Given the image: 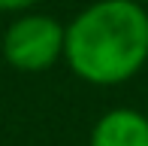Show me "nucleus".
Wrapping results in <instances>:
<instances>
[{
    "label": "nucleus",
    "mask_w": 148,
    "mask_h": 146,
    "mask_svg": "<svg viewBox=\"0 0 148 146\" xmlns=\"http://www.w3.org/2000/svg\"><path fill=\"white\" fill-rule=\"evenodd\" d=\"M145 116H148V113H145Z\"/></svg>",
    "instance_id": "obj_6"
},
{
    "label": "nucleus",
    "mask_w": 148,
    "mask_h": 146,
    "mask_svg": "<svg viewBox=\"0 0 148 146\" xmlns=\"http://www.w3.org/2000/svg\"><path fill=\"white\" fill-rule=\"evenodd\" d=\"M88 146H148V116L130 107H115L94 122Z\"/></svg>",
    "instance_id": "obj_3"
},
{
    "label": "nucleus",
    "mask_w": 148,
    "mask_h": 146,
    "mask_svg": "<svg viewBox=\"0 0 148 146\" xmlns=\"http://www.w3.org/2000/svg\"><path fill=\"white\" fill-rule=\"evenodd\" d=\"M36 3L39 0H0V12H18V15H24V12H30Z\"/></svg>",
    "instance_id": "obj_4"
},
{
    "label": "nucleus",
    "mask_w": 148,
    "mask_h": 146,
    "mask_svg": "<svg viewBox=\"0 0 148 146\" xmlns=\"http://www.w3.org/2000/svg\"><path fill=\"white\" fill-rule=\"evenodd\" d=\"M64 61L91 85H121L148 64V9L136 0L85 6L64 40Z\"/></svg>",
    "instance_id": "obj_1"
},
{
    "label": "nucleus",
    "mask_w": 148,
    "mask_h": 146,
    "mask_svg": "<svg viewBox=\"0 0 148 146\" xmlns=\"http://www.w3.org/2000/svg\"><path fill=\"white\" fill-rule=\"evenodd\" d=\"M136 3H142V6H148V0H136Z\"/></svg>",
    "instance_id": "obj_5"
},
{
    "label": "nucleus",
    "mask_w": 148,
    "mask_h": 146,
    "mask_svg": "<svg viewBox=\"0 0 148 146\" xmlns=\"http://www.w3.org/2000/svg\"><path fill=\"white\" fill-rule=\"evenodd\" d=\"M66 24L55 15L24 12L3 31V58L21 73H42L64 58Z\"/></svg>",
    "instance_id": "obj_2"
}]
</instances>
